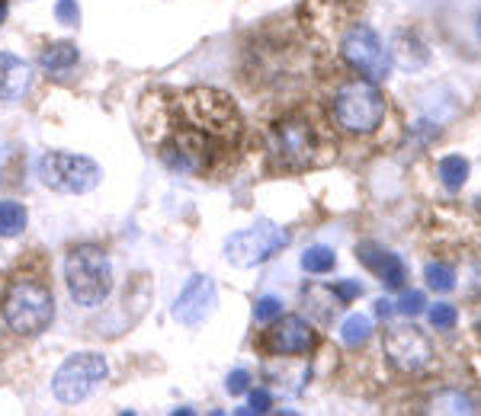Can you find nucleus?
Instances as JSON below:
<instances>
[{"label": "nucleus", "mask_w": 481, "mask_h": 416, "mask_svg": "<svg viewBox=\"0 0 481 416\" xmlns=\"http://www.w3.org/2000/svg\"><path fill=\"white\" fill-rule=\"evenodd\" d=\"M241 132L244 122L229 93L212 87L186 90L167 106L160 160L177 173L209 176L235 158Z\"/></svg>", "instance_id": "nucleus-1"}, {"label": "nucleus", "mask_w": 481, "mask_h": 416, "mask_svg": "<svg viewBox=\"0 0 481 416\" xmlns=\"http://www.w3.org/2000/svg\"><path fill=\"white\" fill-rule=\"evenodd\" d=\"M65 282L81 308H97L112 291V263L97 243H81L65 259Z\"/></svg>", "instance_id": "nucleus-2"}, {"label": "nucleus", "mask_w": 481, "mask_h": 416, "mask_svg": "<svg viewBox=\"0 0 481 416\" xmlns=\"http://www.w3.org/2000/svg\"><path fill=\"white\" fill-rule=\"evenodd\" d=\"M4 317H7L10 330L19 336H39L55 320V295L43 282L19 279L10 285L7 298H4Z\"/></svg>", "instance_id": "nucleus-3"}, {"label": "nucleus", "mask_w": 481, "mask_h": 416, "mask_svg": "<svg viewBox=\"0 0 481 416\" xmlns=\"http://www.w3.org/2000/svg\"><path fill=\"white\" fill-rule=\"evenodd\" d=\"M334 116H337V122L344 125L346 132L369 135L385 119V96L376 87V81H366V77L350 81L334 96Z\"/></svg>", "instance_id": "nucleus-4"}, {"label": "nucleus", "mask_w": 481, "mask_h": 416, "mask_svg": "<svg viewBox=\"0 0 481 416\" xmlns=\"http://www.w3.org/2000/svg\"><path fill=\"white\" fill-rule=\"evenodd\" d=\"M318 128L312 119L292 116L273 125L270 132V158L283 170H305L318 160Z\"/></svg>", "instance_id": "nucleus-5"}, {"label": "nucleus", "mask_w": 481, "mask_h": 416, "mask_svg": "<svg viewBox=\"0 0 481 416\" xmlns=\"http://www.w3.org/2000/svg\"><path fill=\"white\" fill-rule=\"evenodd\" d=\"M39 180L49 189L65 192V196H84L100 186L103 170L97 160L84 158V154H68V150H49L39 160Z\"/></svg>", "instance_id": "nucleus-6"}, {"label": "nucleus", "mask_w": 481, "mask_h": 416, "mask_svg": "<svg viewBox=\"0 0 481 416\" xmlns=\"http://www.w3.org/2000/svg\"><path fill=\"white\" fill-rule=\"evenodd\" d=\"M110 374V362L100 352H77L61 362V368L51 378V394L61 404H81L90 397Z\"/></svg>", "instance_id": "nucleus-7"}, {"label": "nucleus", "mask_w": 481, "mask_h": 416, "mask_svg": "<svg viewBox=\"0 0 481 416\" xmlns=\"http://www.w3.org/2000/svg\"><path fill=\"white\" fill-rule=\"evenodd\" d=\"M289 243V231L286 227L273 225V221H257V225L244 227V231L231 234L225 241V257L229 263L241 269L260 266L267 259H273L279 250Z\"/></svg>", "instance_id": "nucleus-8"}, {"label": "nucleus", "mask_w": 481, "mask_h": 416, "mask_svg": "<svg viewBox=\"0 0 481 416\" xmlns=\"http://www.w3.org/2000/svg\"><path fill=\"white\" fill-rule=\"evenodd\" d=\"M344 58L346 65L360 71L366 81H382V77H389L392 71V55L389 49L382 45L379 33L369 29V26H353L344 39Z\"/></svg>", "instance_id": "nucleus-9"}, {"label": "nucleus", "mask_w": 481, "mask_h": 416, "mask_svg": "<svg viewBox=\"0 0 481 416\" xmlns=\"http://www.w3.org/2000/svg\"><path fill=\"white\" fill-rule=\"evenodd\" d=\"M385 356L392 358V366L401 372L414 374L433 362V346L417 327H389L385 333Z\"/></svg>", "instance_id": "nucleus-10"}, {"label": "nucleus", "mask_w": 481, "mask_h": 416, "mask_svg": "<svg viewBox=\"0 0 481 416\" xmlns=\"http://www.w3.org/2000/svg\"><path fill=\"white\" fill-rule=\"evenodd\" d=\"M219 304V289L209 275H193L190 282L180 289L177 301H174V317L183 327H199L206 324Z\"/></svg>", "instance_id": "nucleus-11"}, {"label": "nucleus", "mask_w": 481, "mask_h": 416, "mask_svg": "<svg viewBox=\"0 0 481 416\" xmlns=\"http://www.w3.org/2000/svg\"><path fill=\"white\" fill-rule=\"evenodd\" d=\"M263 346H267L270 356H305V352L314 346V330L308 320H302V317L279 314L273 330H267Z\"/></svg>", "instance_id": "nucleus-12"}, {"label": "nucleus", "mask_w": 481, "mask_h": 416, "mask_svg": "<svg viewBox=\"0 0 481 416\" xmlns=\"http://www.w3.org/2000/svg\"><path fill=\"white\" fill-rule=\"evenodd\" d=\"M29 87H33V67L10 51H0V103L23 100Z\"/></svg>", "instance_id": "nucleus-13"}, {"label": "nucleus", "mask_w": 481, "mask_h": 416, "mask_svg": "<svg viewBox=\"0 0 481 416\" xmlns=\"http://www.w3.org/2000/svg\"><path fill=\"white\" fill-rule=\"evenodd\" d=\"M356 257L363 259L372 273H379V279L385 282V289H401V285H405L407 273H405V263H401V257H398V253L376 247V243H360Z\"/></svg>", "instance_id": "nucleus-14"}, {"label": "nucleus", "mask_w": 481, "mask_h": 416, "mask_svg": "<svg viewBox=\"0 0 481 416\" xmlns=\"http://www.w3.org/2000/svg\"><path fill=\"white\" fill-rule=\"evenodd\" d=\"M77 58H81V51H77L74 42H55V45H49L39 55V65L45 71H51V74H65V71H71L77 65Z\"/></svg>", "instance_id": "nucleus-15"}, {"label": "nucleus", "mask_w": 481, "mask_h": 416, "mask_svg": "<svg viewBox=\"0 0 481 416\" xmlns=\"http://www.w3.org/2000/svg\"><path fill=\"white\" fill-rule=\"evenodd\" d=\"M29 225V215L19 202H0V237H19Z\"/></svg>", "instance_id": "nucleus-16"}, {"label": "nucleus", "mask_w": 481, "mask_h": 416, "mask_svg": "<svg viewBox=\"0 0 481 416\" xmlns=\"http://www.w3.org/2000/svg\"><path fill=\"white\" fill-rule=\"evenodd\" d=\"M439 180L446 189H462L465 180H469V160L459 158V154H449V158L439 160Z\"/></svg>", "instance_id": "nucleus-17"}, {"label": "nucleus", "mask_w": 481, "mask_h": 416, "mask_svg": "<svg viewBox=\"0 0 481 416\" xmlns=\"http://www.w3.org/2000/svg\"><path fill=\"white\" fill-rule=\"evenodd\" d=\"M372 336V320L366 314H350L344 320V327H340V340L346 343V346H363L366 340Z\"/></svg>", "instance_id": "nucleus-18"}, {"label": "nucleus", "mask_w": 481, "mask_h": 416, "mask_svg": "<svg viewBox=\"0 0 481 416\" xmlns=\"http://www.w3.org/2000/svg\"><path fill=\"white\" fill-rule=\"evenodd\" d=\"M337 266V253L330 247H308L302 253V269L305 273H314V275H321V273H330V269Z\"/></svg>", "instance_id": "nucleus-19"}, {"label": "nucleus", "mask_w": 481, "mask_h": 416, "mask_svg": "<svg viewBox=\"0 0 481 416\" xmlns=\"http://www.w3.org/2000/svg\"><path fill=\"white\" fill-rule=\"evenodd\" d=\"M423 275H427V285L437 291H453L456 289V273L449 266H443V263H431V266L423 269Z\"/></svg>", "instance_id": "nucleus-20"}, {"label": "nucleus", "mask_w": 481, "mask_h": 416, "mask_svg": "<svg viewBox=\"0 0 481 416\" xmlns=\"http://www.w3.org/2000/svg\"><path fill=\"white\" fill-rule=\"evenodd\" d=\"M279 314H283V301H279L276 295H263V298H257V304H253V320H257V324H273Z\"/></svg>", "instance_id": "nucleus-21"}, {"label": "nucleus", "mask_w": 481, "mask_h": 416, "mask_svg": "<svg viewBox=\"0 0 481 416\" xmlns=\"http://www.w3.org/2000/svg\"><path fill=\"white\" fill-rule=\"evenodd\" d=\"M456 308L453 304H433L431 308V324L437 330H449V327H456Z\"/></svg>", "instance_id": "nucleus-22"}, {"label": "nucleus", "mask_w": 481, "mask_h": 416, "mask_svg": "<svg viewBox=\"0 0 481 416\" xmlns=\"http://www.w3.org/2000/svg\"><path fill=\"white\" fill-rule=\"evenodd\" d=\"M423 304H427V301H423L421 291H405L395 311H398V314H405V317H417L423 311Z\"/></svg>", "instance_id": "nucleus-23"}, {"label": "nucleus", "mask_w": 481, "mask_h": 416, "mask_svg": "<svg viewBox=\"0 0 481 416\" xmlns=\"http://www.w3.org/2000/svg\"><path fill=\"white\" fill-rule=\"evenodd\" d=\"M55 17H58L61 26L81 23V7H77V0H58V4H55Z\"/></svg>", "instance_id": "nucleus-24"}, {"label": "nucleus", "mask_w": 481, "mask_h": 416, "mask_svg": "<svg viewBox=\"0 0 481 416\" xmlns=\"http://www.w3.org/2000/svg\"><path fill=\"white\" fill-rule=\"evenodd\" d=\"M247 384H251V374L244 372V368H235V372L229 374V381H225V388H229V394H244Z\"/></svg>", "instance_id": "nucleus-25"}, {"label": "nucleus", "mask_w": 481, "mask_h": 416, "mask_svg": "<svg viewBox=\"0 0 481 416\" xmlns=\"http://www.w3.org/2000/svg\"><path fill=\"white\" fill-rule=\"evenodd\" d=\"M273 407V397L267 391H253L251 394V407H244V413H267Z\"/></svg>", "instance_id": "nucleus-26"}, {"label": "nucleus", "mask_w": 481, "mask_h": 416, "mask_svg": "<svg viewBox=\"0 0 481 416\" xmlns=\"http://www.w3.org/2000/svg\"><path fill=\"white\" fill-rule=\"evenodd\" d=\"M360 291H363V289H360V282H340L337 289H334V295H337L340 304H350V301H353Z\"/></svg>", "instance_id": "nucleus-27"}, {"label": "nucleus", "mask_w": 481, "mask_h": 416, "mask_svg": "<svg viewBox=\"0 0 481 416\" xmlns=\"http://www.w3.org/2000/svg\"><path fill=\"white\" fill-rule=\"evenodd\" d=\"M376 311H379V317H389L395 308H392V301H385V298H382V301H376Z\"/></svg>", "instance_id": "nucleus-28"}, {"label": "nucleus", "mask_w": 481, "mask_h": 416, "mask_svg": "<svg viewBox=\"0 0 481 416\" xmlns=\"http://www.w3.org/2000/svg\"><path fill=\"white\" fill-rule=\"evenodd\" d=\"M7 17V0H0V19Z\"/></svg>", "instance_id": "nucleus-29"}, {"label": "nucleus", "mask_w": 481, "mask_h": 416, "mask_svg": "<svg viewBox=\"0 0 481 416\" xmlns=\"http://www.w3.org/2000/svg\"><path fill=\"white\" fill-rule=\"evenodd\" d=\"M478 39H481V13H478Z\"/></svg>", "instance_id": "nucleus-30"}, {"label": "nucleus", "mask_w": 481, "mask_h": 416, "mask_svg": "<svg viewBox=\"0 0 481 416\" xmlns=\"http://www.w3.org/2000/svg\"><path fill=\"white\" fill-rule=\"evenodd\" d=\"M475 327H478V333H481V320H478V324H475Z\"/></svg>", "instance_id": "nucleus-31"}]
</instances>
